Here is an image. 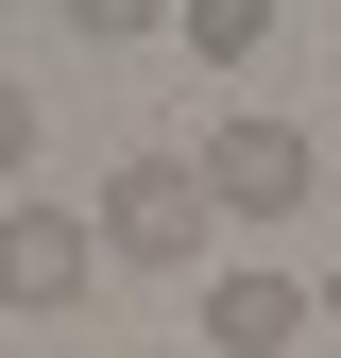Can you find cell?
Listing matches in <instances>:
<instances>
[{"label":"cell","mask_w":341,"mask_h":358,"mask_svg":"<svg viewBox=\"0 0 341 358\" xmlns=\"http://www.w3.org/2000/svg\"><path fill=\"white\" fill-rule=\"evenodd\" d=\"M85 222H103V256H137V273H188V256H205V222H222V205H205V171H188V154H119Z\"/></svg>","instance_id":"obj_1"},{"label":"cell","mask_w":341,"mask_h":358,"mask_svg":"<svg viewBox=\"0 0 341 358\" xmlns=\"http://www.w3.org/2000/svg\"><path fill=\"white\" fill-rule=\"evenodd\" d=\"M85 273H103V222H85V205H52V188L0 205V307H17V324H68Z\"/></svg>","instance_id":"obj_2"},{"label":"cell","mask_w":341,"mask_h":358,"mask_svg":"<svg viewBox=\"0 0 341 358\" xmlns=\"http://www.w3.org/2000/svg\"><path fill=\"white\" fill-rule=\"evenodd\" d=\"M188 171H205V205H222V222H290V205L324 188V154L290 137V120H222V137H205Z\"/></svg>","instance_id":"obj_3"},{"label":"cell","mask_w":341,"mask_h":358,"mask_svg":"<svg viewBox=\"0 0 341 358\" xmlns=\"http://www.w3.org/2000/svg\"><path fill=\"white\" fill-rule=\"evenodd\" d=\"M324 324V290H290V273H205V358H290Z\"/></svg>","instance_id":"obj_4"},{"label":"cell","mask_w":341,"mask_h":358,"mask_svg":"<svg viewBox=\"0 0 341 358\" xmlns=\"http://www.w3.org/2000/svg\"><path fill=\"white\" fill-rule=\"evenodd\" d=\"M170 34H188L205 69H256V52H273V0H188V17H170Z\"/></svg>","instance_id":"obj_5"},{"label":"cell","mask_w":341,"mask_h":358,"mask_svg":"<svg viewBox=\"0 0 341 358\" xmlns=\"http://www.w3.org/2000/svg\"><path fill=\"white\" fill-rule=\"evenodd\" d=\"M0 171H34V103H17V69H0Z\"/></svg>","instance_id":"obj_6"},{"label":"cell","mask_w":341,"mask_h":358,"mask_svg":"<svg viewBox=\"0 0 341 358\" xmlns=\"http://www.w3.org/2000/svg\"><path fill=\"white\" fill-rule=\"evenodd\" d=\"M324 324H341V273H324Z\"/></svg>","instance_id":"obj_7"}]
</instances>
